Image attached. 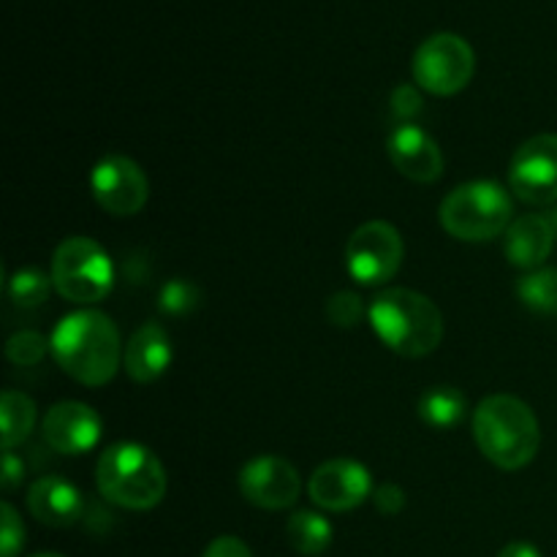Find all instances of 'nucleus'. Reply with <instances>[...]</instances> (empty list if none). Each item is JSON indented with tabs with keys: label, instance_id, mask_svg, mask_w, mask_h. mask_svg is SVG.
Returning a JSON list of instances; mask_svg holds the SVG:
<instances>
[{
	"label": "nucleus",
	"instance_id": "4",
	"mask_svg": "<svg viewBox=\"0 0 557 557\" xmlns=\"http://www.w3.org/2000/svg\"><path fill=\"white\" fill-rule=\"evenodd\" d=\"M96 484L109 504L128 511H150L166 495L169 479L163 462L147 446L120 441L98 460Z\"/></svg>",
	"mask_w": 557,
	"mask_h": 557
},
{
	"label": "nucleus",
	"instance_id": "19",
	"mask_svg": "<svg viewBox=\"0 0 557 557\" xmlns=\"http://www.w3.org/2000/svg\"><path fill=\"white\" fill-rule=\"evenodd\" d=\"M36 403L25 392L5 389L0 397V422H3V449H14L36 428Z\"/></svg>",
	"mask_w": 557,
	"mask_h": 557
},
{
	"label": "nucleus",
	"instance_id": "17",
	"mask_svg": "<svg viewBox=\"0 0 557 557\" xmlns=\"http://www.w3.org/2000/svg\"><path fill=\"white\" fill-rule=\"evenodd\" d=\"M174 357L172 337L161 324H141L123 348V368L136 384H152L169 370Z\"/></svg>",
	"mask_w": 557,
	"mask_h": 557
},
{
	"label": "nucleus",
	"instance_id": "18",
	"mask_svg": "<svg viewBox=\"0 0 557 557\" xmlns=\"http://www.w3.org/2000/svg\"><path fill=\"white\" fill-rule=\"evenodd\" d=\"M466 411L468 400L457 386H430L419 397V417H422L424 424H430L435 430H449L455 424H460L466 419Z\"/></svg>",
	"mask_w": 557,
	"mask_h": 557
},
{
	"label": "nucleus",
	"instance_id": "2",
	"mask_svg": "<svg viewBox=\"0 0 557 557\" xmlns=\"http://www.w3.org/2000/svg\"><path fill=\"white\" fill-rule=\"evenodd\" d=\"M473 441L500 471L531 466L542 446V428L528 403L515 395H490L473 411Z\"/></svg>",
	"mask_w": 557,
	"mask_h": 557
},
{
	"label": "nucleus",
	"instance_id": "23",
	"mask_svg": "<svg viewBox=\"0 0 557 557\" xmlns=\"http://www.w3.org/2000/svg\"><path fill=\"white\" fill-rule=\"evenodd\" d=\"M201 305V288L196 283L177 277L169 281L158 294V308L166 315H188Z\"/></svg>",
	"mask_w": 557,
	"mask_h": 557
},
{
	"label": "nucleus",
	"instance_id": "9",
	"mask_svg": "<svg viewBox=\"0 0 557 557\" xmlns=\"http://www.w3.org/2000/svg\"><path fill=\"white\" fill-rule=\"evenodd\" d=\"M509 188L531 207L557 205V134L531 136L509 163Z\"/></svg>",
	"mask_w": 557,
	"mask_h": 557
},
{
	"label": "nucleus",
	"instance_id": "6",
	"mask_svg": "<svg viewBox=\"0 0 557 557\" xmlns=\"http://www.w3.org/2000/svg\"><path fill=\"white\" fill-rule=\"evenodd\" d=\"M52 286L74 305L101 302L114 286V264L90 237H69L52 256Z\"/></svg>",
	"mask_w": 557,
	"mask_h": 557
},
{
	"label": "nucleus",
	"instance_id": "3",
	"mask_svg": "<svg viewBox=\"0 0 557 557\" xmlns=\"http://www.w3.org/2000/svg\"><path fill=\"white\" fill-rule=\"evenodd\" d=\"M370 326L386 348L408 359L433 354L444 341L438 305L413 288H386L370 302Z\"/></svg>",
	"mask_w": 557,
	"mask_h": 557
},
{
	"label": "nucleus",
	"instance_id": "5",
	"mask_svg": "<svg viewBox=\"0 0 557 557\" xmlns=\"http://www.w3.org/2000/svg\"><path fill=\"white\" fill-rule=\"evenodd\" d=\"M515 223V199L493 180L457 185L441 201V226L462 243H490Z\"/></svg>",
	"mask_w": 557,
	"mask_h": 557
},
{
	"label": "nucleus",
	"instance_id": "10",
	"mask_svg": "<svg viewBox=\"0 0 557 557\" xmlns=\"http://www.w3.org/2000/svg\"><path fill=\"white\" fill-rule=\"evenodd\" d=\"M92 199L109 215H136L150 199V180L128 156H107L90 172Z\"/></svg>",
	"mask_w": 557,
	"mask_h": 557
},
{
	"label": "nucleus",
	"instance_id": "11",
	"mask_svg": "<svg viewBox=\"0 0 557 557\" xmlns=\"http://www.w3.org/2000/svg\"><path fill=\"white\" fill-rule=\"evenodd\" d=\"M237 484L248 504L267 511L292 509L302 493V479H299L297 468L275 455H261L250 460L239 471Z\"/></svg>",
	"mask_w": 557,
	"mask_h": 557
},
{
	"label": "nucleus",
	"instance_id": "14",
	"mask_svg": "<svg viewBox=\"0 0 557 557\" xmlns=\"http://www.w3.org/2000/svg\"><path fill=\"white\" fill-rule=\"evenodd\" d=\"M386 152L403 177L430 185L444 174V156L433 136L417 123H397L386 139Z\"/></svg>",
	"mask_w": 557,
	"mask_h": 557
},
{
	"label": "nucleus",
	"instance_id": "29",
	"mask_svg": "<svg viewBox=\"0 0 557 557\" xmlns=\"http://www.w3.org/2000/svg\"><path fill=\"white\" fill-rule=\"evenodd\" d=\"M201 557H253L250 555L248 544L237 536H218L215 542H210V547L205 549Z\"/></svg>",
	"mask_w": 557,
	"mask_h": 557
},
{
	"label": "nucleus",
	"instance_id": "12",
	"mask_svg": "<svg viewBox=\"0 0 557 557\" xmlns=\"http://www.w3.org/2000/svg\"><path fill=\"white\" fill-rule=\"evenodd\" d=\"M308 495L319 509L351 511L373 495V476L362 462L337 457L315 468L308 482Z\"/></svg>",
	"mask_w": 557,
	"mask_h": 557
},
{
	"label": "nucleus",
	"instance_id": "15",
	"mask_svg": "<svg viewBox=\"0 0 557 557\" xmlns=\"http://www.w3.org/2000/svg\"><path fill=\"white\" fill-rule=\"evenodd\" d=\"M557 228L547 215H520L515 218L504 234V253L511 267L522 272L542 270L555 248Z\"/></svg>",
	"mask_w": 557,
	"mask_h": 557
},
{
	"label": "nucleus",
	"instance_id": "31",
	"mask_svg": "<svg viewBox=\"0 0 557 557\" xmlns=\"http://www.w3.org/2000/svg\"><path fill=\"white\" fill-rule=\"evenodd\" d=\"M498 557H542V553L528 542H511L500 549Z\"/></svg>",
	"mask_w": 557,
	"mask_h": 557
},
{
	"label": "nucleus",
	"instance_id": "22",
	"mask_svg": "<svg viewBox=\"0 0 557 557\" xmlns=\"http://www.w3.org/2000/svg\"><path fill=\"white\" fill-rule=\"evenodd\" d=\"M49 286H52V277L33 270V267L14 272V275L5 281V292H9L11 302L20 305V308H38V305L47 302Z\"/></svg>",
	"mask_w": 557,
	"mask_h": 557
},
{
	"label": "nucleus",
	"instance_id": "1",
	"mask_svg": "<svg viewBox=\"0 0 557 557\" xmlns=\"http://www.w3.org/2000/svg\"><path fill=\"white\" fill-rule=\"evenodd\" d=\"M49 346L58 368L85 386L109 384L123 359V343L114 321L90 308L63 315L52 330Z\"/></svg>",
	"mask_w": 557,
	"mask_h": 557
},
{
	"label": "nucleus",
	"instance_id": "24",
	"mask_svg": "<svg viewBox=\"0 0 557 557\" xmlns=\"http://www.w3.org/2000/svg\"><path fill=\"white\" fill-rule=\"evenodd\" d=\"M47 351H52L47 337L30 330L16 332L5 343V357H9V362L20 364V368H33V364H38L47 357Z\"/></svg>",
	"mask_w": 557,
	"mask_h": 557
},
{
	"label": "nucleus",
	"instance_id": "7",
	"mask_svg": "<svg viewBox=\"0 0 557 557\" xmlns=\"http://www.w3.org/2000/svg\"><path fill=\"white\" fill-rule=\"evenodd\" d=\"M413 82L433 96H457L466 90L476 71L473 47L457 33H435L424 38L411 60Z\"/></svg>",
	"mask_w": 557,
	"mask_h": 557
},
{
	"label": "nucleus",
	"instance_id": "27",
	"mask_svg": "<svg viewBox=\"0 0 557 557\" xmlns=\"http://www.w3.org/2000/svg\"><path fill=\"white\" fill-rule=\"evenodd\" d=\"M422 92L413 85H400L392 92V112H395V117L400 120V123H411V120L422 112Z\"/></svg>",
	"mask_w": 557,
	"mask_h": 557
},
{
	"label": "nucleus",
	"instance_id": "16",
	"mask_svg": "<svg viewBox=\"0 0 557 557\" xmlns=\"http://www.w3.org/2000/svg\"><path fill=\"white\" fill-rule=\"evenodd\" d=\"M27 509L41 525L71 528L85 517V495L60 476H44L27 490Z\"/></svg>",
	"mask_w": 557,
	"mask_h": 557
},
{
	"label": "nucleus",
	"instance_id": "30",
	"mask_svg": "<svg viewBox=\"0 0 557 557\" xmlns=\"http://www.w3.org/2000/svg\"><path fill=\"white\" fill-rule=\"evenodd\" d=\"M22 473H25V466H22L20 457L14 455V449H5V457H3V490H14L16 484L22 482Z\"/></svg>",
	"mask_w": 557,
	"mask_h": 557
},
{
	"label": "nucleus",
	"instance_id": "13",
	"mask_svg": "<svg viewBox=\"0 0 557 557\" xmlns=\"http://www.w3.org/2000/svg\"><path fill=\"white\" fill-rule=\"evenodd\" d=\"M103 422L87 403L63 400L52 406L44 417V441L58 455H85L101 441Z\"/></svg>",
	"mask_w": 557,
	"mask_h": 557
},
{
	"label": "nucleus",
	"instance_id": "21",
	"mask_svg": "<svg viewBox=\"0 0 557 557\" xmlns=\"http://www.w3.org/2000/svg\"><path fill=\"white\" fill-rule=\"evenodd\" d=\"M517 297L528 310L542 315L557 313V270L555 267H542L536 272H528L517 281Z\"/></svg>",
	"mask_w": 557,
	"mask_h": 557
},
{
	"label": "nucleus",
	"instance_id": "8",
	"mask_svg": "<svg viewBox=\"0 0 557 557\" xmlns=\"http://www.w3.org/2000/svg\"><path fill=\"white\" fill-rule=\"evenodd\" d=\"M406 245L386 221H368L348 237L346 270L359 286H384L400 272Z\"/></svg>",
	"mask_w": 557,
	"mask_h": 557
},
{
	"label": "nucleus",
	"instance_id": "20",
	"mask_svg": "<svg viewBox=\"0 0 557 557\" xmlns=\"http://www.w3.org/2000/svg\"><path fill=\"white\" fill-rule=\"evenodd\" d=\"M286 536L299 555L315 557L332 544V525L319 511H297L286 522Z\"/></svg>",
	"mask_w": 557,
	"mask_h": 557
},
{
	"label": "nucleus",
	"instance_id": "26",
	"mask_svg": "<svg viewBox=\"0 0 557 557\" xmlns=\"http://www.w3.org/2000/svg\"><path fill=\"white\" fill-rule=\"evenodd\" d=\"M25 544V525L11 504L0 506V557H16Z\"/></svg>",
	"mask_w": 557,
	"mask_h": 557
},
{
	"label": "nucleus",
	"instance_id": "25",
	"mask_svg": "<svg viewBox=\"0 0 557 557\" xmlns=\"http://www.w3.org/2000/svg\"><path fill=\"white\" fill-rule=\"evenodd\" d=\"M362 297L354 292H337L326 299V319L337 326V330H354L359 321L364 319Z\"/></svg>",
	"mask_w": 557,
	"mask_h": 557
},
{
	"label": "nucleus",
	"instance_id": "32",
	"mask_svg": "<svg viewBox=\"0 0 557 557\" xmlns=\"http://www.w3.org/2000/svg\"><path fill=\"white\" fill-rule=\"evenodd\" d=\"M33 557H65V555H58V553H38V555H33Z\"/></svg>",
	"mask_w": 557,
	"mask_h": 557
},
{
	"label": "nucleus",
	"instance_id": "28",
	"mask_svg": "<svg viewBox=\"0 0 557 557\" xmlns=\"http://www.w3.org/2000/svg\"><path fill=\"white\" fill-rule=\"evenodd\" d=\"M373 504L381 515L395 517L406 509V493H403V487H397V484L386 482V484H381V487L373 490Z\"/></svg>",
	"mask_w": 557,
	"mask_h": 557
}]
</instances>
